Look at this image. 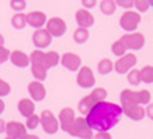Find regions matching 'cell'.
<instances>
[{
    "label": "cell",
    "mask_w": 153,
    "mask_h": 139,
    "mask_svg": "<svg viewBox=\"0 0 153 139\" xmlns=\"http://www.w3.org/2000/svg\"><path fill=\"white\" fill-rule=\"evenodd\" d=\"M121 116H123V110L120 106L103 101V103H98L87 113L86 121L92 130L107 132L121 121Z\"/></svg>",
    "instance_id": "6da1fadb"
},
{
    "label": "cell",
    "mask_w": 153,
    "mask_h": 139,
    "mask_svg": "<svg viewBox=\"0 0 153 139\" xmlns=\"http://www.w3.org/2000/svg\"><path fill=\"white\" fill-rule=\"evenodd\" d=\"M121 107L127 106H143V104H150V92L149 90H141V92H133V90H123L121 92Z\"/></svg>",
    "instance_id": "7a4b0ae2"
},
{
    "label": "cell",
    "mask_w": 153,
    "mask_h": 139,
    "mask_svg": "<svg viewBox=\"0 0 153 139\" xmlns=\"http://www.w3.org/2000/svg\"><path fill=\"white\" fill-rule=\"evenodd\" d=\"M69 135L76 136L80 139H91L92 138V129L89 127L86 118H75L72 125H71Z\"/></svg>",
    "instance_id": "3957f363"
},
{
    "label": "cell",
    "mask_w": 153,
    "mask_h": 139,
    "mask_svg": "<svg viewBox=\"0 0 153 139\" xmlns=\"http://www.w3.org/2000/svg\"><path fill=\"white\" fill-rule=\"evenodd\" d=\"M40 124L43 125V130L48 135H55L60 129L58 125V119L54 116V113L51 110H43L42 116H40Z\"/></svg>",
    "instance_id": "277c9868"
},
{
    "label": "cell",
    "mask_w": 153,
    "mask_h": 139,
    "mask_svg": "<svg viewBox=\"0 0 153 139\" xmlns=\"http://www.w3.org/2000/svg\"><path fill=\"white\" fill-rule=\"evenodd\" d=\"M126 49H132V50H139L144 43H146V38H144V35L143 34H138V32H133V34H126L121 37V40H120Z\"/></svg>",
    "instance_id": "5b68a950"
},
{
    "label": "cell",
    "mask_w": 153,
    "mask_h": 139,
    "mask_svg": "<svg viewBox=\"0 0 153 139\" xmlns=\"http://www.w3.org/2000/svg\"><path fill=\"white\" fill-rule=\"evenodd\" d=\"M139 21H141V16L138 14V12H133V11H127L123 14V17L120 18V24L121 28L127 32H133L136 28Z\"/></svg>",
    "instance_id": "8992f818"
},
{
    "label": "cell",
    "mask_w": 153,
    "mask_h": 139,
    "mask_svg": "<svg viewBox=\"0 0 153 139\" xmlns=\"http://www.w3.org/2000/svg\"><path fill=\"white\" fill-rule=\"evenodd\" d=\"M46 31L49 32L51 37H61L66 32V23H65V20H61L58 17L49 18L46 21Z\"/></svg>",
    "instance_id": "52a82bcc"
},
{
    "label": "cell",
    "mask_w": 153,
    "mask_h": 139,
    "mask_svg": "<svg viewBox=\"0 0 153 139\" xmlns=\"http://www.w3.org/2000/svg\"><path fill=\"white\" fill-rule=\"evenodd\" d=\"M76 83H78L80 87H83V89H89V87L95 86V77H94V72L91 67H81L78 75H76Z\"/></svg>",
    "instance_id": "ba28073f"
},
{
    "label": "cell",
    "mask_w": 153,
    "mask_h": 139,
    "mask_svg": "<svg viewBox=\"0 0 153 139\" xmlns=\"http://www.w3.org/2000/svg\"><path fill=\"white\" fill-rule=\"evenodd\" d=\"M135 64H136V57L133 54H126L113 64V69L117 70V73H127Z\"/></svg>",
    "instance_id": "9c48e42d"
},
{
    "label": "cell",
    "mask_w": 153,
    "mask_h": 139,
    "mask_svg": "<svg viewBox=\"0 0 153 139\" xmlns=\"http://www.w3.org/2000/svg\"><path fill=\"white\" fill-rule=\"evenodd\" d=\"M32 41L37 47V50H40V49H46L51 41H52V37L49 35V32L46 29H37L32 35Z\"/></svg>",
    "instance_id": "30bf717a"
},
{
    "label": "cell",
    "mask_w": 153,
    "mask_h": 139,
    "mask_svg": "<svg viewBox=\"0 0 153 139\" xmlns=\"http://www.w3.org/2000/svg\"><path fill=\"white\" fill-rule=\"evenodd\" d=\"M74 119H75L74 110H72V109H69V107H66V109H63V110L60 112V116H58V125L61 127V130H63V132L69 133L71 125H72Z\"/></svg>",
    "instance_id": "8fae6325"
},
{
    "label": "cell",
    "mask_w": 153,
    "mask_h": 139,
    "mask_svg": "<svg viewBox=\"0 0 153 139\" xmlns=\"http://www.w3.org/2000/svg\"><path fill=\"white\" fill-rule=\"evenodd\" d=\"M60 63L65 66L68 70L71 72H75L80 69V64H81V58L76 55V54H72V52H68L63 57H60Z\"/></svg>",
    "instance_id": "7c38bea8"
},
{
    "label": "cell",
    "mask_w": 153,
    "mask_h": 139,
    "mask_svg": "<svg viewBox=\"0 0 153 139\" xmlns=\"http://www.w3.org/2000/svg\"><path fill=\"white\" fill-rule=\"evenodd\" d=\"M46 14L45 12H40V11H34V12H29L26 16V24L35 28V29H43V24H46Z\"/></svg>",
    "instance_id": "4fadbf2b"
},
{
    "label": "cell",
    "mask_w": 153,
    "mask_h": 139,
    "mask_svg": "<svg viewBox=\"0 0 153 139\" xmlns=\"http://www.w3.org/2000/svg\"><path fill=\"white\" fill-rule=\"evenodd\" d=\"M9 138H14V139H22L25 135H26V127L23 124L17 122V121H11L6 124V130Z\"/></svg>",
    "instance_id": "5bb4252c"
},
{
    "label": "cell",
    "mask_w": 153,
    "mask_h": 139,
    "mask_svg": "<svg viewBox=\"0 0 153 139\" xmlns=\"http://www.w3.org/2000/svg\"><path fill=\"white\" fill-rule=\"evenodd\" d=\"M28 92H29V95H31V98H32L34 101H43V99L46 98V89H45L43 83H40V81H32V83H29Z\"/></svg>",
    "instance_id": "9a60e30c"
},
{
    "label": "cell",
    "mask_w": 153,
    "mask_h": 139,
    "mask_svg": "<svg viewBox=\"0 0 153 139\" xmlns=\"http://www.w3.org/2000/svg\"><path fill=\"white\" fill-rule=\"evenodd\" d=\"M75 20H76V23L80 24V28H83V29L91 28L92 24H94V21H95L94 16H92L87 9H78V11H76Z\"/></svg>",
    "instance_id": "2e32d148"
},
{
    "label": "cell",
    "mask_w": 153,
    "mask_h": 139,
    "mask_svg": "<svg viewBox=\"0 0 153 139\" xmlns=\"http://www.w3.org/2000/svg\"><path fill=\"white\" fill-rule=\"evenodd\" d=\"M121 110L124 115H127L133 121H141L146 116V110L141 106H127V107H121Z\"/></svg>",
    "instance_id": "e0dca14e"
},
{
    "label": "cell",
    "mask_w": 153,
    "mask_h": 139,
    "mask_svg": "<svg viewBox=\"0 0 153 139\" xmlns=\"http://www.w3.org/2000/svg\"><path fill=\"white\" fill-rule=\"evenodd\" d=\"M9 58H11V63L16 67H28L29 66V57L25 52H22V50H14V52H11Z\"/></svg>",
    "instance_id": "ac0fdd59"
},
{
    "label": "cell",
    "mask_w": 153,
    "mask_h": 139,
    "mask_svg": "<svg viewBox=\"0 0 153 139\" xmlns=\"http://www.w3.org/2000/svg\"><path fill=\"white\" fill-rule=\"evenodd\" d=\"M29 63L32 66H37V67H43L48 70V63H46V54L43 50H34L31 54V58H29Z\"/></svg>",
    "instance_id": "d6986e66"
},
{
    "label": "cell",
    "mask_w": 153,
    "mask_h": 139,
    "mask_svg": "<svg viewBox=\"0 0 153 139\" xmlns=\"http://www.w3.org/2000/svg\"><path fill=\"white\" fill-rule=\"evenodd\" d=\"M97 104H98V101H97L92 95H87V96H84L80 103H78V109H80V112L83 113V115H87V113L91 112Z\"/></svg>",
    "instance_id": "ffe728a7"
},
{
    "label": "cell",
    "mask_w": 153,
    "mask_h": 139,
    "mask_svg": "<svg viewBox=\"0 0 153 139\" xmlns=\"http://www.w3.org/2000/svg\"><path fill=\"white\" fill-rule=\"evenodd\" d=\"M34 110H35V104L31 99H22L19 103V112L25 118H29L31 115H34Z\"/></svg>",
    "instance_id": "44dd1931"
},
{
    "label": "cell",
    "mask_w": 153,
    "mask_h": 139,
    "mask_svg": "<svg viewBox=\"0 0 153 139\" xmlns=\"http://www.w3.org/2000/svg\"><path fill=\"white\" fill-rule=\"evenodd\" d=\"M11 24H12L14 29H23L25 26H26V16L22 14V12H17V14L12 17Z\"/></svg>",
    "instance_id": "7402d4cb"
},
{
    "label": "cell",
    "mask_w": 153,
    "mask_h": 139,
    "mask_svg": "<svg viewBox=\"0 0 153 139\" xmlns=\"http://www.w3.org/2000/svg\"><path fill=\"white\" fill-rule=\"evenodd\" d=\"M100 8H101V12L104 16H112L115 12V9H117V5H115L113 0H103L100 3Z\"/></svg>",
    "instance_id": "603a6c76"
},
{
    "label": "cell",
    "mask_w": 153,
    "mask_h": 139,
    "mask_svg": "<svg viewBox=\"0 0 153 139\" xmlns=\"http://www.w3.org/2000/svg\"><path fill=\"white\" fill-rule=\"evenodd\" d=\"M74 40L75 43H78V44H83L89 40V31L87 29H83V28H78L75 32H74Z\"/></svg>",
    "instance_id": "cb8c5ba5"
},
{
    "label": "cell",
    "mask_w": 153,
    "mask_h": 139,
    "mask_svg": "<svg viewBox=\"0 0 153 139\" xmlns=\"http://www.w3.org/2000/svg\"><path fill=\"white\" fill-rule=\"evenodd\" d=\"M112 69H113V63H112L109 58H104V60H101V61L98 63V72H100L101 75L110 73Z\"/></svg>",
    "instance_id": "d4e9b609"
},
{
    "label": "cell",
    "mask_w": 153,
    "mask_h": 139,
    "mask_svg": "<svg viewBox=\"0 0 153 139\" xmlns=\"http://www.w3.org/2000/svg\"><path fill=\"white\" fill-rule=\"evenodd\" d=\"M46 63H48V69L55 67L60 63V55L55 50H49V52H46Z\"/></svg>",
    "instance_id": "484cf974"
},
{
    "label": "cell",
    "mask_w": 153,
    "mask_h": 139,
    "mask_svg": "<svg viewBox=\"0 0 153 139\" xmlns=\"http://www.w3.org/2000/svg\"><path fill=\"white\" fill-rule=\"evenodd\" d=\"M139 77H141V81L150 84L153 81V67L152 66H146L143 70H139Z\"/></svg>",
    "instance_id": "4316f807"
},
{
    "label": "cell",
    "mask_w": 153,
    "mask_h": 139,
    "mask_svg": "<svg viewBox=\"0 0 153 139\" xmlns=\"http://www.w3.org/2000/svg\"><path fill=\"white\" fill-rule=\"evenodd\" d=\"M32 75L35 77L37 81H45L46 77H48V70L43 69V67H37V66H32Z\"/></svg>",
    "instance_id": "83f0119b"
},
{
    "label": "cell",
    "mask_w": 153,
    "mask_h": 139,
    "mask_svg": "<svg viewBox=\"0 0 153 139\" xmlns=\"http://www.w3.org/2000/svg\"><path fill=\"white\" fill-rule=\"evenodd\" d=\"M91 95L98 101V103H103V101L107 98V90H106V89H101V87H97V89L92 90Z\"/></svg>",
    "instance_id": "f1b7e54d"
},
{
    "label": "cell",
    "mask_w": 153,
    "mask_h": 139,
    "mask_svg": "<svg viewBox=\"0 0 153 139\" xmlns=\"http://www.w3.org/2000/svg\"><path fill=\"white\" fill-rule=\"evenodd\" d=\"M127 80H129V83L132 86H138L139 83H141V77H139V70L133 69L129 72V75H127Z\"/></svg>",
    "instance_id": "f546056e"
},
{
    "label": "cell",
    "mask_w": 153,
    "mask_h": 139,
    "mask_svg": "<svg viewBox=\"0 0 153 139\" xmlns=\"http://www.w3.org/2000/svg\"><path fill=\"white\" fill-rule=\"evenodd\" d=\"M126 47H124V44L121 43V41H115L113 44H112V52L117 55V57H123V55H126Z\"/></svg>",
    "instance_id": "4dcf8cb0"
},
{
    "label": "cell",
    "mask_w": 153,
    "mask_h": 139,
    "mask_svg": "<svg viewBox=\"0 0 153 139\" xmlns=\"http://www.w3.org/2000/svg\"><path fill=\"white\" fill-rule=\"evenodd\" d=\"M38 125H40V118H38L37 115H31L26 121V129L29 130H35Z\"/></svg>",
    "instance_id": "1f68e13d"
},
{
    "label": "cell",
    "mask_w": 153,
    "mask_h": 139,
    "mask_svg": "<svg viewBox=\"0 0 153 139\" xmlns=\"http://www.w3.org/2000/svg\"><path fill=\"white\" fill-rule=\"evenodd\" d=\"M133 6H136L139 12H146L150 8V2H147V0H136V2H133Z\"/></svg>",
    "instance_id": "d6a6232c"
},
{
    "label": "cell",
    "mask_w": 153,
    "mask_h": 139,
    "mask_svg": "<svg viewBox=\"0 0 153 139\" xmlns=\"http://www.w3.org/2000/svg\"><path fill=\"white\" fill-rule=\"evenodd\" d=\"M11 8L17 12H20L26 8V2L25 0H11Z\"/></svg>",
    "instance_id": "836d02e7"
},
{
    "label": "cell",
    "mask_w": 153,
    "mask_h": 139,
    "mask_svg": "<svg viewBox=\"0 0 153 139\" xmlns=\"http://www.w3.org/2000/svg\"><path fill=\"white\" fill-rule=\"evenodd\" d=\"M9 92H11V86H9L6 81L0 80V98H2V96H6V95H9Z\"/></svg>",
    "instance_id": "e575fe53"
},
{
    "label": "cell",
    "mask_w": 153,
    "mask_h": 139,
    "mask_svg": "<svg viewBox=\"0 0 153 139\" xmlns=\"http://www.w3.org/2000/svg\"><path fill=\"white\" fill-rule=\"evenodd\" d=\"M115 5L121 6V8H126L127 11H130V8H133V2H132V0H117Z\"/></svg>",
    "instance_id": "d590c367"
},
{
    "label": "cell",
    "mask_w": 153,
    "mask_h": 139,
    "mask_svg": "<svg viewBox=\"0 0 153 139\" xmlns=\"http://www.w3.org/2000/svg\"><path fill=\"white\" fill-rule=\"evenodd\" d=\"M9 49H6L5 46H2V47H0V64H3V63L9 58Z\"/></svg>",
    "instance_id": "8d00e7d4"
},
{
    "label": "cell",
    "mask_w": 153,
    "mask_h": 139,
    "mask_svg": "<svg viewBox=\"0 0 153 139\" xmlns=\"http://www.w3.org/2000/svg\"><path fill=\"white\" fill-rule=\"evenodd\" d=\"M91 139H112V136L107 132H97L95 135H92Z\"/></svg>",
    "instance_id": "74e56055"
},
{
    "label": "cell",
    "mask_w": 153,
    "mask_h": 139,
    "mask_svg": "<svg viewBox=\"0 0 153 139\" xmlns=\"http://www.w3.org/2000/svg\"><path fill=\"white\" fill-rule=\"evenodd\" d=\"M97 5L95 0H83V6L84 8H94Z\"/></svg>",
    "instance_id": "f35d334b"
},
{
    "label": "cell",
    "mask_w": 153,
    "mask_h": 139,
    "mask_svg": "<svg viewBox=\"0 0 153 139\" xmlns=\"http://www.w3.org/2000/svg\"><path fill=\"white\" fill-rule=\"evenodd\" d=\"M146 110H147V116H149V118H153V106L149 104V107H147Z\"/></svg>",
    "instance_id": "ab89813d"
},
{
    "label": "cell",
    "mask_w": 153,
    "mask_h": 139,
    "mask_svg": "<svg viewBox=\"0 0 153 139\" xmlns=\"http://www.w3.org/2000/svg\"><path fill=\"white\" fill-rule=\"evenodd\" d=\"M6 130V122L3 119H0V133H3Z\"/></svg>",
    "instance_id": "60d3db41"
},
{
    "label": "cell",
    "mask_w": 153,
    "mask_h": 139,
    "mask_svg": "<svg viewBox=\"0 0 153 139\" xmlns=\"http://www.w3.org/2000/svg\"><path fill=\"white\" fill-rule=\"evenodd\" d=\"M22 139H40V138H38V136H35V135H28V133H26V135H25Z\"/></svg>",
    "instance_id": "b9f144b4"
},
{
    "label": "cell",
    "mask_w": 153,
    "mask_h": 139,
    "mask_svg": "<svg viewBox=\"0 0 153 139\" xmlns=\"http://www.w3.org/2000/svg\"><path fill=\"white\" fill-rule=\"evenodd\" d=\"M3 110H5V103H3V99H0V115L3 113Z\"/></svg>",
    "instance_id": "7bdbcfd3"
},
{
    "label": "cell",
    "mask_w": 153,
    "mask_h": 139,
    "mask_svg": "<svg viewBox=\"0 0 153 139\" xmlns=\"http://www.w3.org/2000/svg\"><path fill=\"white\" fill-rule=\"evenodd\" d=\"M3 43H5V38H3V35H2V34H0V47H2V46H3Z\"/></svg>",
    "instance_id": "ee69618b"
},
{
    "label": "cell",
    "mask_w": 153,
    "mask_h": 139,
    "mask_svg": "<svg viewBox=\"0 0 153 139\" xmlns=\"http://www.w3.org/2000/svg\"><path fill=\"white\" fill-rule=\"evenodd\" d=\"M6 139H14V138H9V136H8V138H6Z\"/></svg>",
    "instance_id": "f6af8a7d"
}]
</instances>
